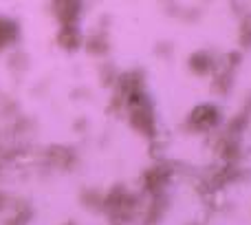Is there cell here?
<instances>
[{
	"label": "cell",
	"instance_id": "cell-1",
	"mask_svg": "<svg viewBox=\"0 0 251 225\" xmlns=\"http://www.w3.org/2000/svg\"><path fill=\"white\" fill-rule=\"evenodd\" d=\"M82 4L84 0H51V9L62 27L77 25L79 16H82Z\"/></svg>",
	"mask_w": 251,
	"mask_h": 225
},
{
	"label": "cell",
	"instance_id": "cell-2",
	"mask_svg": "<svg viewBox=\"0 0 251 225\" xmlns=\"http://www.w3.org/2000/svg\"><path fill=\"white\" fill-rule=\"evenodd\" d=\"M218 124V112L214 106L203 104V106H196L190 115V126L192 130H209Z\"/></svg>",
	"mask_w": 251,
	"mask_h": 225
},
{
	"label": "cell",
	"instance_id": "cell-3",
	"mask_svg": "<svg viewBox=\"0 0 251 225\" xmlns=\"http://www.w3.org/2000/svg\"><path fill=\"white\" fill-rule=\"evenodd\" d=\"M18 40V25L9 18H0V51Z\"/></svg>",
	"mask_w": 251,
	"mask_h": 225
}]
</instances>
